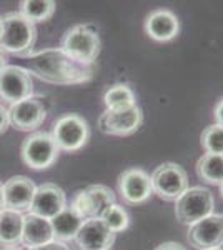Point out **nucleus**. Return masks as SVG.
I'll return each instance as SVG.
<instances>
[{
	"mask_svg": "<svg viewBox=\"0 0 223 250\" xmlns=\"http://www.w3.org/2000/svg\"><path fill=\"white\" fill-rule=\"evenodd\" d=\"M5 208L19 213L28 212L35 195V184L25 175H15L2 185Z\"/></svg>",
	"mask_w": 223,
	"mask_h": 250,
	"instance_id": "nucleus-15",
	"label": "nucleus"
},
{
	"mask_svg": "<svg viewBox=\"0 0 223 250\" xmlns=\"http://www.w3.org/2000/svg\"><path fill=\"white\" fill-rule=\"evenodd\" d=\"M75 242L82 250H103L113 245L115 233L100 219H87L75 235Z\"/></svg>",
	"mask_w": 223,
	"mask_h": 250,
	"instance_id": "nucleus-16",
	"label": "nucleus"
},
{
	"mask_svg": "<svg viewBox=\"0 0 223 250\" xmlns=\"http://www.w3.org/2000/svg\"><path fill=\"white\" fill-rule=\"evenodd\" d=\"M103 102L107 110H122V108L137 105L135 94L125 83H117V85H112L108 88L103 95Z\"/></svg>",
	"mask_w": 223,
	"mask_h": 250,
	"instance_id": "nucleus-22",
	"label": "nucleus"
},
{
	"mask_svg": "<svg viewBox=\"0 0 223 250\" xmlns=\"http://www.w3.org/2000/svg\"><path fill=\"white\" fill-rule=\"evenodd\" d=\"M119 192L130 205L147 202L153 193L150 175L142 168H127L119 175Z\"/></svg>",
	"mask_w": 223,
	"mask_h": 250,
	"instance_id": "nucleus-13",
	"label": "nucleus"
},
{
	"mask_svg": "<svg viewBox=\"0 0 223 250\" xmlns=\"http://www.w3.org/2000/svg\"><path fill=\"white\" fill-rule=\"evenodd\" d=\"M52 139L59 150L77 152L85 147L90 139V128L80 115L67 114L52 125Z\"/></svg>",
	"mask_w": 223,
	"mask_h": 250,
	"instance_id": "nucleus-5",
	"label": "nucleus"
},
{
	"mask_svg": "<svg viewBox=\"0 0 223 250\" xmlns=\"http://www.w3.org/2000/svg\"><path fill=\"white\" fill-rule=\"evenodd\" d=\"M9 127H10L9 108H5V107H3V104H0V135L5 134Z\"/></svg>",
	"mask_w": 223,
	"mask_h": 250,
	"instance_id": "nucleus-26",
	"label": "nucleus"
},
{
	"mask_svg": "<svg viewBox=\"0 0 223 250\" xmlns=\"http://www.w3.org/2000/svg\"><path fill=\"white\" fill-rule=\"evenodd\" d=\"M2 32H3V20L0 17V37H2Z\"/></svg>",
	"mask_w": 223,
	"mask_h": 250,
	"instance_id": "nucleus-32",
	"label": "nucleus"
},
{
	"mask_svg": "<svg viewBox=\"0 0 223 250\" xmlns=\"http://www.w3.org/2000/svg\"><path fill=\"white\" fill-rule=\"evenodd\" d=\"M55 2L54 0H23L20 2L19 14L23 15L32 23L45 22L54 15Z\"/></svg>",
	"mask_w": 223,
	"mask_h": 250,
	"instance_id": "nucleus-23",
	"label": "nucleus"
},
{
	"mask_svg": "<svg viewBox=\"0 0 223 250\" xmlns=\"http://www.w3.org/2000/svg\"><path fill=\"white\" fill-rule=\"evenodd\" d=\"M3 32L0 37V52L2 54L28 57L37 40L35 23L27 20L19 12H9L2 17Z\"/></svg>",
	"mask_w": 223,
	"mask_h": 250,
	"instance_id": "nucleus-2",
	"label": "nucleus"
},
{
	"mask_svg": "<svg viewBox=\"0 0 223 250\" xmlns=\"http://www.w3.org/2000/svg\"><path fill=\"white\" fill-rule=\"evenodd\" d=\"M30 74L54 85H75L93 77V67L68 57L62 48H45L27 57Z\"/></svg>",
	"mask_w": 223,
	"mask_h": 250,
	"instance_id": "nucleus-1",
	"label": "nucleus"
},
{
	"mask_svg": "<svg viewBox=\"0 0 223 250\" xmlns=\"http://www.w3.org/2000/svg\"><path fill=\"white\" fill-rule=\"evenodd\" d=\"M212 213H215V199L205 187L186 188L175 200V215L182 224L193 225Z\"/></svg>",
	"mask_w": 223,
	"mask_h": 250,
	"instance_id": "nucleus-4",
	"label": "nucleus"
},
{
	"mask_svg": "<svg viewBox=\"0 0 223 250\" xmlns=\"http://www.w3.org/2000/svg\"><path fill=\"white\" fill-rule=\"evenodd\" d=\"M143 122V112L139 105L122 110H105L99 119V127L103 134L125 137L137 132Z\"/></svg>",
	"mask_w": 223,
	"mask_h": 250,
	"instance_id": "nucleus-10",
	"label": "nucleus"
},
{
	"mask_svg": "<svg viewBox=\"0 0 223 250\" xmlns=\"http://www.w3.org/2000/svg\"><path fill=\"white\" fill-rule=\"evenodd\" d=\"M54 230H52L50 220L37 217L34 213H25L23 215V230H22V242L23 247L37 249L45 244L54 242Z\"/></svg>",
	"mask_w": 223,
	"mask_h": 250,
	"instance_id": "nucleus-18",
	"label": "nucleus"
},
{
	"mask_svg": "<svg viewBox=\"0 0 223 250\" xmlns=\"http://www.w3.org/2000/svg\"><path fill=\"white\" fill-rule=\"evenodd\" d=\"M83 220V217H80L72 207H65L50 220L52 230H54V239L57 242L74 240L80 230V227H82Z\"/></svg>",
	"mask_w": 223,
	"mask_h": 250,
	"instance_id": "nucleus-19",
	"label": "nucleus"
},
{
	"mask_svg": "<svg viewBox=\"0 0 223 250\" xmlns=\"http://www.w3.org/2000/svg\"><path fill=\"white\" fill-rule=\"evenodd\" d=\"M100 37L97 30L88 25H75L63 35L62 50L68 57L85 65H92L100 54Z\"/></svg>",
	"mask_w": 223,
	"mask_h": 250,
	"instance_id": "nucleus-3",
	"label": "nucleus"
},
{
	"mask_svg": "<svg viewBox=\"0 0 223 250\" xmlns=\"http://www.w3.org/2000/svg\"><path fill=\"white\" fill-rule=\"evenodd\" d=\"M145 32L157 42H170L180 32V22L173 12L165 9L155 10L145 20Z\"/></svg>",
	"mask_w": 223,
	"mask_h": 250,
	"instance_id": "nucleus-17",
	"label": "nucleus"
},
{
	"mask_svg": "<svg viewBox=\"0 0 223 250\" xmlns=\"http://www.w3.org/2000/svg\"><path fill=\"white\" fill-rule=\"evenodd\" d=\"M34 94L32 74L23 67L7 65L0 72V100L3 104H14L25 100Z\"/></svg>",
	"mask_w": 223,
	"mask_h": 250,
	"instance_id": "nucleus-8",
	"label": "nucleus"
},
{
	"mask_svg": "<svg viewBox=\"0 0 223 250\" xmlns=\"http://www.w3.org/2000/svg\"><path fill=\"white\" fill-rule=\"evenodd\" d=\"M30 250H70L67 247L63 242H50V244H45V245H42V247H37V249H30Z\"/></svg>",
	"mask_w": 223,
	"mask_h": 250,
	"instance_id": "nucleus-27",
	"label": "nucleus"
},
{
	"mask_svg": "<svg viewBox=\"0 0 223 250\" xmlns=\"http://www.w3.org/2000/svg\"><path fill=\"white\" fill-rule=\"evenodd\" d=\"M186 239L192 247L198 250L220 249L223 245V213H212L190 225Z\"/></svg>",
	"mask_w": 223,
	"mask_h": 250,
	"instance_id": "nucleus-12",
	"label": "nucleus"
},
{
	"mask_svg": "<svg viewBox=\"0 0 223 250\" xmlns=\"http://www.w3.org/2000/svg\"><path fill=\"white\" fill-rule=\"evenodd\" d=\"M67 207L65 192L55 184H42L37 187L32 200V205L28 208V213H34L42 219L52 220L57 213H60Z\"/></svg>",
	"mask_w": 223,
	"mask_h": 250,
	"instance_id": "nucleus-14",
	"label": "nucleus"
},
{
	"mask_svg": "<svg viewBox=\"0 0 223 250\" xmlns=\"http://www.w3.org/2000/svg\"><path fill=\"white\" fill-rule=\"evenodd\" d=\"M197 175L206 184L220 185L223 182V155L203 154L197 162Z\"/></svg>",
	"mask_w": 223,
	"mask_h": 250,
	"instance_id": "nucleus-21",
	"label": "nucleus"
},
{
	"mask_svg": "<svg viewBox=\"0 0 223 250\" xmlns=\"http://www.w3.org/2000/svg\"><path fill=\"white\" fill-rule=\"evenodd\" d=\"M202 147L205 148L206 154L223 155V127L213 124L208 125L202 132Z\"/></svg>",
	"mask_w": 223,
	"mask_h": 250,
	"instance_id": "nucleus-25",
	"label": "nucleus"
},
{
	"mask_svg": "<svg viewBox=\"0 0 223 250\" xmlns=\"http://www.w3.org/2000/svg\"><path fill=\"white\" fill-rule=\"evenodd\" d=\"M5 208V202H3V190H2V184H0V212Z\"/></svg>",
	"mask_w": 223,
	"mask_h": 250,
	"instance_id": "nucleus-31",
	"label": "nucleus"
},
{
	"mask_svg": "<svg viewBox=\"0 0 223 250\" xmlns=\"http://www.w3.org/2000/svg\"><path fill=\"white\" fill-rule=\"evenodd\" d=\"M210 250H222V249H210Z\"/></svg>",
	"mask_w": 223,
	"mask_h": 250,
	"instance_id": "nucleus-35",
	"label": "nucleus"
},
{
	"mask_svg": "<svg viewBox=\"0 0 223 250\" xmlns=\"http://www.w3.org/2000/svg\"><path fill=\"white\" fill-rule=\"evenodd\" d=\"M9 119L15 130L34 132L45 122L47 107L39 97H28L9 107Z\"/></svg>",
	"mask_w": 223,
	"mask_h": 250,
	"instance_id": "nucleus-11",
	"label": "nucleus"
},
{
	"mask_svg": "<svg viewBox=\"0 0 223 250\" xmlns=\"http://www.w3.org/2000/svg\"><path fill=\"white\" fill-rule=\"evenodd\" d=\"M215 119H217V125L223 127V99L215 105Z\"/></svg>",
	"mask_w": 223,
	"mask_h": 250,
	"instance_id": "nucleus-29",
	"label": "nucleus"
},
{
	"mask_svg": "<svg viewBox=\"0 0 223 250\" xmlns=\"http://www.w3.org/2000/svg\"><path fill=\"white\" fill-rule=\"evenodd\" d=\"M5 67H7V57H5V54L0 52V72H2Z\"/></svg>",
	"mask_w": 223,
	"mask_h": 250,
	"instance_id": "nucleus-30",
	"label": "nucleus"
},
{
	"mask_svg": "<svg viewBox=\"0 0 223 250\" xmlns=\"http://www.w3.org/2000/svg\"><path fill=\"white\" fill-rule=\"evenodd\" d=\"M2 250H22V249H19V247H7V249H2Z\"/></svg>",
	"mask_w": 223,
	"mask_h": 250,
	"instance_id": "nucleus-33",
	"label": "nucleus"
},
{
	"mask_svg": "<svg viewBox=\"0 0 223 250\" xmlns=\"http://www.w3.org/2000/svg\"><path fill=\"white\" fill-rule=\"evenodd\" d=\"M113 204H115V195L110 188L105 185H90L75 193L70 207L87 220L100 219L102 213Z\"/></svg>",
	"mask_w": 223,
	"mask_h": 250,
	"instance_id": "nucleus-9",
	"label": "nucleus"
},
{
	"mask_svg": "<svg viewBox=\"0 0 223 250\" xmlns=\"http://www.w3.org/2000/svg\"><path fill=\"white\" fill-rule=\"evenodd\" d=\"M100 220H102L113 233L123 232L125 229L128 227V224H130V219H128L127 210L117 204H113L112 207H108L107 210L102 213Z\"/></svg>",
	"mask_w": 223,
	"mask_h": 250,
	"instance_id": "nucleus-24",
	"label": "nucleus"
},
{
	"mask_svg": "<svg viewBox=\"0 0 223 250\" xmlns=\"http://www.w3.org/2000/svg\"><path fill=\"white\" fill-rule=\"evenodd\" d=\"M152 188L163 200H177L188 188V175L178 164L165 162L153 170Z\"/></svg>",
	"mask_w": 223,
	"mask_h": 250,
	"instance_id": "nucleus-7",
	"label": "nucleus"
},
{
	"mask_svg": "<svg viewBox=\"0 0 223 250\" xmlns=\"http://www.w3.org/2000/svg\"><path fill=\"white\" fill-rule=\"evenodd\" d=\"M220 192H222V197H223V182L220 184Z\"/></svg>",
	"mask_w": 223,
	"mask_h": 250,
	"instance_id": "nucleus-34",
	"label": "nucleus"
},
{
	"mask_svg": "<svg viewBox=\"0 0 223 250\" xmlns=\"http://www.w3.org/2000/svg\"><path fill=\"white\" fill-rule=\"evenodd\" d=\"M59 147L50 134L35 132L28 135L22 144L20 155L23 164L32 170H47L59 159Z\"/></svg>",
	"mask_w": 223,
	"mask_h": 250,
	"instance_id": "nucleus-6",
	"label": "nucleus"
},
{
	"mask_svg": "<svg viewBox=\"0 0 223 250\" xmlns=\"http://www.w3.org/2000/svg\"><path fill=\"white\" fill-rule=\"evenodd\" d=\"M103 250H110V249H103Z\"/></svg>",
	"mask_w": 223,
	"mask_h": 250,
	"instance_id": "nucleus-36",
	"label": "nucleus"
},
{
	"mask_svg": "<svg viewBox=\"0 0 223 250\" xmlns=\"http://www.w3.org/2000/svg\"><path fill=\"white\" fill-rule=\"evenodd\" d=\"M23 215L19 212L3 208L0 212V245L3 249L17 247L22 242Z\"/></svg>",
	"mask_w": 223,
	"mask_h": 250,
	"instance_id": "nucleus-20",
	"label": "nucleus"
},
{
	"mask_svg": "<svg viewBox=\"0 0 223 250\" xmlns=\"http://www.w3.org/2000/svg\"><path fill=\"white\" fill-rule=\"evenodd\" d=\"M155 250H186L182 244H177V242H165V244L158 245Z\"/></svg>",
	"mask_w": 223,
	"mask_h": 250,
	"instance_id": "nucleus-28",
	"label": "nucleus"
}]
</instances>
